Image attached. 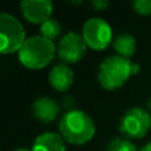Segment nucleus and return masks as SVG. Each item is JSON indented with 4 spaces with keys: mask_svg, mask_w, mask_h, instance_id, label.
<instances>
[{
    "mask_svg": "<svg viewBox=\"0 0 151 151\" xmlns=\"http://www.w3.org/2000/svg\"><path fill=\"white\" fill-rule=\"evenodd\" d=\"M60 135L72 145H85L96 134V123L82 110H70L61 117Z\"/></svg>",
    "mask_w": 151,
    "mask_h": 151,
    "instance_id": "f257e3e1",
    "label": "nucleus"
},
{
    "mask_svg": "<svg viewBox=\"0 0 151 151\" xmlns=\"http://www.w3.org/2000/svg\"><path fill=\"white\" fill-rule=\"evenodd\" d=\"M55 42L42 36H32L27 39L17 52L19 60L28 69H41L52 63L55 57Z\"/></svg>",
    "mask_w": 151,
    "mask_h": 151,
    "instance_id": "f03ea898",
    "label": "nucleus"
},
{
    "mask_svg": "<svg viewBox=\"0 0 151 151\" xmlns=\"http://www.w3.org/2000/svg\"><path fill=\"white\" fill-rule=\"evenodd\" d=\"M133 74V63L130 58L113 55L101 63L98 69V81L106 90H114L123 86Z\"/></svg>",
    "mask_w": 151,
    "mask_h": 151,
    "instance_id": "7ed1b4c3",
    "label": "nucleus"
},
{
    "mask_svg": "<svg viewBox=\"0 0 151 151\" xmlns=\"http://www.w3.org/2000/svg\"><path fill=\"white\" fill-rule=\"evenodd\" d=\"M25 39V31L23 24L9 13L0 15V50L3 55L19 52Z\"/></svg>",
    "mask_w": 151,
    "mask_h": 151,
    "instance_id": "20e7f679",
    "label": "nucleus"
},
{
    "mask_svg": "<svg viewBox=\"0 0 151 151\" xmlns=\"http://www.w3.org/2000/svg\"><path fill=\"white\" fill-rule=\"evenodd\" d=\"M151 129V115L141 107H131L119 121V131L127 139H141Z\"/></svg>",
    "mask_w": 151,
    "mask_h": 151,
    "instance_id": "39448f33",
    "label": "nucleus"
},
{
    "mask_svg": "<svg viewBox=\"0 0 151 151\" xmlns=\"http://www.w3.org/2000/svg\"><path fill=\"white\" fill-rule=\"evenodd\" d=\"M82 37L86 45L96 50H104L114 41L111 27L101 17H90L83 23Z\"/></svg>",
    "mask_w": 151,
    "mask_h": 151,
    "instance_id": "423d86ee",
    "label": "nucleus"
},
{
    "mask_svg": "<svg viewBox=\"0 0 151 151\" xmlns=\"http://www.w3.org/2000/svg\"><path fill=\"white\" fill-rule=\"evenodd\" d=\"M86 42L82 35L77 32H68L58 42V57L65 64H76L85 56L86 53Z\"/></svg>",
    "mask_w": 151,
    "mask_h": 151,
    "instance_id": "0eeeda50",
    "label": "nucleus"
},
{
    "mask_svg": "<svg viewBox=\"0 0 151 151\" xmlns=\"http://www.w3.org/2000/svg\"><path fill=\"white\" fill-rule=\"evenodd\" d=\"M24 17L33 24H44L50 19L53 4L50 0H24L20 3Z\"/></svg>",
    "mask_w": 151,
    "mask_h": 151,
    "instance_id": "6e6552de",
    "label": "nucleus"
},
{
    "mask_svg": "<svg viewBox=\"0 0 151 151\" xmlns=\"http://www.w3.org/2000/svg\"><path fill=\"white\" fill-rule=\"evenodd\" d=\"M32 113H33V117L40 122L49 123L58 117L60 106L55 99L49 97H40L32 105Z\"/></svg>",
    "mask_w": 151,
    "mask_h": 151,
    "instance_id": "1a4fd4ad",
    "label": "nucleus"
},
{
    "mask_svg": "<svg viewBox=\"0 0 151 151\" xmlns=\"http://www.w3.org/2000/svg\"><path fill=\"white\" fill-rule=\"evenodd\" d=\"M74 73L66 64H57L49 72V83L58 91H65L73 85Z\"/></svg>",
    "mask_w": 151,
    "mask_h": 151,
    "instance_id": "9d476101",
    "label": "nucleus"
},
{
    "mask_svg": "<svg viewBox=\"0 0 151 151\" xmlns=\"http://www.w3.org/2000/svg\"><path fill=\"white\" fill-rule=\"evenodd\" d=\"M33 151H65L64 138L56 133H42L35 139Z\"/></svg>",
    "mask_w": 151,
    "mask_h": 151,
    "instance_id": "9b49d317",
    "label": "nucleus"
},
{
    "mask_svg": "<svg viewBox=\"0 0 151 151\" xmlns=\"http://www.w3.org/2000/svg\"><path fill=\"white\" fill-rule=\"evenodd\" d=\"M113 47H114L115 52L118 56L122 57L130 58L131 56L135 53V48H137V42L131 35L129 33H121L113 41Z\"/></svg>",
    "mask_w": 151,
    "mask_h": 151,
    "instance_id": "f8f14e48",
    "label": "nucleus"
},
{
    "mask_svg": "<svg viewBox=\"0 0 151 151\" xmlns=\"http://www.w3.org/2000/svg\"><path fill=\"white\" fill-rule=\"evenodd\" d=\"M40 31H41L42 37H45V39L53 41L56 37H58L61 35V25L56 19L50 17L49 20H47L44 24L40 25Z\"/></svg>",
    "mask_w": 151,
    "mask_h": 151,
    "instance_id": "ddd939ff",
    "label": "nucleus"
},
{
    "mask_svg": "<svg viewBox=\"0 0 151 151\" xmlns=\"http://www.w3.org/2000/svg\"><path fill=\"white\" fill-rule=\"evenodd\" d=\"M105 151H138L137 147L126 138H113Z\"/></svg>",
    "mask_w": 151,
    "mask_h": 151,
    "instance_id": "4468645a",
    "label": "nucleus"
},
{
    "mask_svg": "<svg viewBox=\"0 0 151 151\" xmlns=\"http://www.w3.org/2000/svg\"><path fill=\"white\" fill-rule=\"evenodd\" d=\"M133 8L139 15H151V0H135Z\"/></svg>",
    "mask_w": 151,
    "mask_h": 151,
    "instance_id": "2eb2a0df",
    "label": "nucleus"
},
{
    "mask_svg": "<svg viewBox=\"0 0 151 151\" xmlns=\"http://www.w3.org/2000/svg\"><path fill=\"white\" fill-rule=\"evenodd\" d=\"M91 5H93L97 11H104L107 8L109 3H107V0H93V1H91Z\"/></svg>",
    "mask_w": 151,
    "mask_h": 151,
    "instance_id": "dca6fc26",
    "label": "nucleus"
},
{
    "mask_svg": "<svg viewBox=\"0 0 151 151\" xmlns=\"http://www.w3.org/2000/svg\"><path fill=\"white\" fill-rule=\"evenodd\" d=\"M139 151H151V142H149V143H146V145H145V146L142 147V149L139 150Z\"/></svg>",
    "mask_w": 151,
    "mask_h": 151,
    "instance_id": "f3484780",
    "label": "nucleus"
},
{
    "mask_svg": "<svg viewBox=\"0 0 151 151\" xmlns=\"http://www.w3.org/2000/svg\"><path fill=\"white\" fill-rule=\"evenodd\" d=\"M15 151H33V150H29L28 147H19V149H16Z\"/></svg>",
    "mask_w": 151,
    "mask_h": 151,
    "instance_id": "a211bd4d",
    "label": "nucleus"
},
{
    "mask_svg": "<svg viewBox=\"0 0 151 151\" xmlns=\"http://www.w3.org/2000/svg\"><path fill=\"white\" fill-rule=\"evenodd\" d=\"M147 107H149V110L151 111V97L149 98V101H147Z\"/></svg>",
    "mask_w": 151,
    "mask_h": 151,
    "instance_id": "6ab92c4d",
    "label": "nucleus"
}]
</instances>
